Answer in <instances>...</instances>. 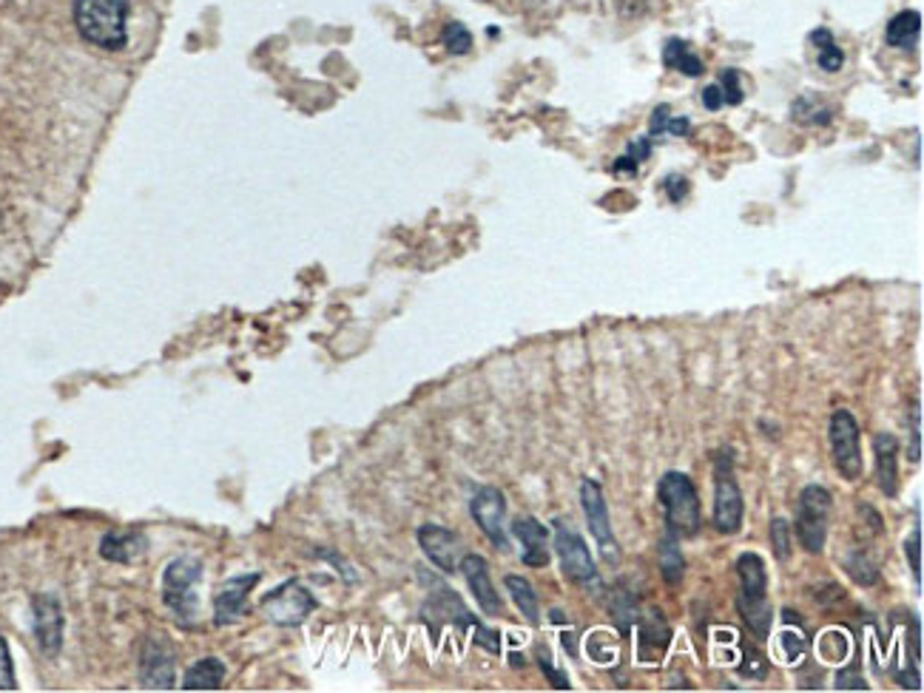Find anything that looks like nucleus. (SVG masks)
Masks as SVG:
<instances>
[{
    "mask_svg": "<svg viewBox=\"0 0 924 693\" xmlns=\"http://www.w3.org/2000/svg\"><path fill=\"white\" fill-rule=\"evenodd\" d=\"M742 492L735 475V455L731 449H720L715 455V515L711 524L720 535H737L742 529Z\"/></svg>",
    "mask_w": 924,
    "mask_h": 693,
    "instance_id": "4",
    "label": "nucleus"
},
{
    "mask_svg": "<svg viewBox=\"0 0 924 693\" xmlns=\"http://www.w3.org/2000/svg\"><path fill=\"white\" fill-rule=\"evenodd\" d=\"M256 582H259V575H239L219 586L217 600H214V609H217L214 620H217V625H230V622L248 614V597Z\"/></svg>",
    "mask_w": 924,
    "mask_h": 693,
    "instance_id": "16",
    "label": "nucleus"
},
{
    "mask_svg": "<svg viewBox=\"0 0 924 693\" xmlns=\"http://www.w3.org/2000/svg\"><path fill=\"white\" fill-rule=\"evenodd\" d=\"M581 506H584L586 526H589L592 537L597 540L600 557H604L606 566L617 569L623 555H620V546H617L615 531H612V524H609V506H606L600 484H595L592 478H584V484H581Z\"/></svg>",
    "mask_w": 924,
    "mask_h": 693,
    "instance_id": "9",
    "label": "nucleus"
},
{
    "mask_svg": "<svg viewBox=\"0 0 924 693\" xmlns=\"http://www.w3.org/2000/svg\"><path fill=\"white\" fill-rule=\"evenodd\" d=\"M34 611V637H38L40 651L47 656H54L63 645V609L58 597L38 594L32 600Z\"/></svg>",
    "mask_w": 924,
    "mask_h": 693,
    "instance_id": "14",
    "label": "nucleus"
},
{
    "mask_svg": "<svg viewBox=\"0 0 924 693\" xmlns=\"http://www.w3.org/2000/svg\"><path fill=\"white\" fill-rule=\"evenodd\" d=\"M657 555H660L663 580L669 582V586H677V582L682 580V575H686V557H682L680 546H677V537L666 531V535L660 537V544H657Z\"/></svg>",
    "mask_w": 924,
    "mask_h": 693,
    "instance_id": "24",
    "label": "nucleus"
},
{
    "mask_svg": "<svg viewBox=\"0 0 924 693\" xmlns=\"http://www.w3.org/2000/svg\"><path fill=\"white\" fill-rule=\"evenodd\" d=\"M512 535L524 544V566L532 569H544L550 566V535H546L544 524H538L535 517H519L512 524Z\"/></svg>",
    "mask_w": 924,
    "mask_h": 693,
    "instance_id": "18",
    "label": "nucleus"
},
{
    "mask_svg": "<svg viewBox=\"0 0 924 693\" xmlns=\"http://www.w3.org/2000/svg\"><path fill=\"white\" fill-rule=\"evenodd\" d=\"M663 190H666V197H669L671 203H682V197L689 194V179L671 174V177H666V183H663Z\"/></svg>",
    "mask_w": 924,
    "mask_h": 693,
    "instance_id": "37",
    "label": "nucleus"
},
{
    "mask_svg": "<svg viewBox=\"0 0 924 693\" xmlns=\"http://www.w3.org/2000/svg\"><path fill=\"white\" fill-rule=\"evenodd\" d=\"M669 114H671L669 105H657L655 114H651V123H649V137L666 134V125H669V120H671Z\"/></svg>",
    "mask_w": 924,
    "mask_h": 693,
    "instance_id": "40",
    "label": "nucleus"
},
{
    "mask_svg": "<svg viewBox=\"0 0 924 693\" xmlns=\"http://www.w3.org/2000/svg\"><path fill=\"white\" fill-rule=\"evenodd\" d=\"M504 586H506V591H510L512 602H515V609L526 617V622L538 625L541 609H538V597H535V591H532V582L519 575H506Z\"/></svg>",
    "mask_w": 924,
    "mask_h": 693,
    "instance_id": "25",
    "label": "nucleus"
},
{
    "mask_svg": "<svg viewBox=\"0 0 924 693\" xmlns=\"http://www.w3.org/2000/svg\"><path fill=\"white\" fill-rule=\"evenodd\" d=\"M535 660H538L541 671H544L546 680L552 682V687H557V691H569L572 685H569V680H566V674H564V671H557L555 662H552L550 645L538 642V645H535Z\"/></svg>",
    "mask_w": 924,
    "mask_h": 693,
    "instance_id": "29",
    "label": "nucleus"
},
{
    "mask_svg": "<svg viewBox=\"0 0 924 693\" xmlns=\"http://www.w3.org/2000/svg\"><path fill=\"white\" fill-rule=\"evenodd\" d=\"M472 520L479 524V529L484 531L486 540L499 551H510V537H506L504 520H506V497L504 492L495 489V486H481L470 500Z\"/></svg>",
    "mask_w": 924,
    "mask_h": 693,
    "instance_id": "12",
    "label": "nucleus"
},
{
    "mask_svg": "<svg viewBox=\"0 0 924 693\" xmlns=\"http://www.w3.org/2000/svg\"><path fill=\"white\" fill-rule=\"evenodd\" d=\"M441 40H444V46L450 54H466L472 49V34L464 23H446Z\"/></svg>",
    "mask_w": 924,
    "mask_h": 693,
    "instance_id": "30",
    "label": "nucleus"
},
{
    "mask_svg": "<svg viewBox=\"0 0 924 693\" xmlns=\"http://www.w3.org/2000/svg\"><path fill=\"white\" fill-rule=\"evenodd\" d=\"M663 63H666V69H675V72L686 74V77H700V74L706 72L702 60L697 58L689 43L680 38H671L669 43L663 46Z\"/></svg>",
    "mask_w": 924,
    "mask_h": 693,
    "instance_id": "23",
    "label": "nucleus"
},
{
    "mask_svg": "<svg viewBox=\"0 0 924 693\" xmlns=\"http://www.w3.org/2000/svg\"><path fill=\"white\" fill-rule=\"evenodd\" d=\"M148 549V537L143 531H109L100 540V555L112 562H134Z\"/></svg>",
    "mask_w": 924,
    "mask_h": 693,
    "instance_id": "20",
    "label": "nucleus"
},
{
    "mask_svg": "<svg viewBox=\"0 0 924 693\" xmlns=\"http://www.w3.org/2000/svg\"><path fill=\"white\" fill-rule=\"evenodd\" d=\"M555 551L561 557V569H564L566 580L586 589L589 594L604 591V580H600L595 562H592L589 546L584 544V537L577 535L575 526H569L566 520H555Z\"/></svg>",
    "mask_w": 924,
    "mask_h": 693,
    "instance_id": "6",
    "label": "nucleus"
},
{
    "mask_svg": "<svg viewBox=\"0 0 924 693\" xmlns=\"http://www.w3.org/2000/svg\"><path fill=\"white\" fill-rule=\"evenodd\" d=\"M720 92H722V100H726V105H740L742 100H746V92H742V85H740V72H737V69H726V72H722Z\"/></svg>",
    "mask_w": 924,
    "mask_h": 693,
    "instance_id": "32",
    "label": "nucleus"
},
{
    "mask_svg": "<svg viewBox=\"0 0 924 693\" xmlns=\"http://www.w3.org/2000/svg\"><path fill=\"white\" fill-rule=\"evenodd\" d=\"M626 157L632 159L635 165H643L646 159L651 157V137H640V139H632L629 148H626Z\"/></svg>",
    "mask_w": 924,
    "mask_h": 693,
    "instance_id": "38",
    "label": "nucleus"
},
{
    "mask_svg": "<svg viewBox=\"0 0 924 693\" xmlns=\"http://www.w3.org/2000/svg\"><path fill=\"white\" fill-rule=\"evenodd\" d=\"M782 648H786V662H797L802 654H805V637L791 634V631H782L780 637Z\"/></svg>",
    "mask_w": 924,
    "mask_h": 693,
    "instance_id": "35",
    "label": "nucleus"
},
{
    "mask_svg": "<svg viewBox=\"0 0 924 693\" xmlns=\"http://www.w3.org/2000/svg\"><path fill=\"white\" fill-rule=\"evenodd\" d=\"M771 549L780 562L791 560V524H788L786 517H773L771 520Z\"/></svg>",
    "mask_w": 924,
    "mask_h": 693,
    "instance_id": "27",
    "label": "nucleus"
},
{
    "mask_svg": "<svg viewBox=\"0 0 924 693\" xmlns=\"http://www.w3.org/2000/svg\"><path fill=\"white\" fill-rule=\"evenodd\" d=\"M845 571L853 577V580L859 582V586H873V582H879L876 566H873V562L867 560L862 551H853V555H848Z\"/></svg>",
    "mask_w": 924,
    "mask_h": 693,
    "instance_id": "28",
    "label": "nucleus"
},
{
    "mask_svg": "<svg viewBox=\"0 0 924 693\" xmlns=\"http://www.w3.org/2000/svg\"><path fill=\"white\" fill-rule=\"evenodd\" d=\"M873 464H876V484L882 495H899V441L891 432L873 435Z\"/></svg>",
    "mask_w": 924,
    "mask_h": 693,
    "instance_id": "17",
    "label": "nucleus"
},
{
    "mask_svg": "<svg viewBox=\"0 0 924 693\" xmlns=\"http://www.w3.org/2000/svg\"><path fill=\"white\" fill-rule=\"evenodd\" d=\"M18 687V676H14L12 654H9L7 640L0 637V691H14Z\"/></svg>",
    "mask_w": 924,
    "mask_h": 693,
    "instance_id": "34",
    "label": "nucleus"
},
{
    "mask_svg": "<svg viewBox=\"0 0 924 693\" xmlns=\"http://www.w3.org/2000/svg\"><path fill=\"white\" fill-rule=\"evenodd\" d=\"M702 105H706L708 112H720L722 105H726V100H722V92H720V85H706V89H702Z\"/></svg>",
    "mask_w": 924,
    "mask_h": 693,
    "instance_id": "41",
    "label": "nucleus"
},
{
    "mask_svg": "<svg viewBox=\"0 0 924 693\" xmlns=\"http://www.w3.org/2000/svg\"><path fill=\"white\" fill-rule=\"evenodd\" d=\"M657 500L663 506L666 531L680 537H695L702 526L700 495L686 472H666L657 484Z\"/></svg>",
    "mask_w": 924,
    "mask_h": 693,
    "instance_id": "3",
    "label": "nucleus"
},
{
    "mask_svg": "<svg viewBox=\"0 0 924 693\" xmlns=\"http://www.w3.org/2000/svg\"><path fill=\"white\" fill-rule=\"evenodd\" d=\"M419 546L427 555V560L433 562L435 569H441L444 575H453L461 566V537L455 535L453 529H444V526L424 524L419 529Z\"/></svg>",
    "mask_w": 924,
    "mask_h": 693,
    "instance_id": "13",
    "label": "nucleus"
},
{
    "mask_svg": "<svg viewBox=\"0 0 924 693\" xmlns=\"http://www.w3.org/2000/svg\"><path fill=\"white\" fill-rule=\"evenodd\" d=\"M742 676H751V680H766L768 674V660L757 651V648H746V662L740 665Z\"/></svg>",
    "mask_w": 924,
    "mask_h": 693,
    "instance_id": "33",
    "label": "nucleus"
},
{
    "mask_svg": "<svg viewBox=\"0 0 924 693\" xmlns=\"http://www.w3.org/2000/svg\"><path fill=\"white\" fill-rule=\"evenodd\" d=\"M589 654L595 662H612L617 656V645L615 642H609V648L604 645V634L597 631L595 637H589Z\"/></svg>",
    "mask_w": 924,
    "mask_h": 693,
    "instance_id": "36",
    "label": "nucleus"
},
{
    "mask_svg": "<svg viewBox=\"0 0 924 693\" xmlns=\"http://www.w3.org/2000/svg\"><path fill=\"white\" fill-rule=\"evenodd\" d=\"M737 575H740V594H737V611L742 622L751 628L757 640H768L771 634L773 611L768 602V571L766 562L754 551L737 557Z\"/></svg>",
    "mask_w": 924,
    "mask_h": 693,
    "instance_id": "2",
    "label": "nucleus"
},
{
    "mask_svg": "<svg viewBox=\"0 0 924 693\" xmlns=\"http://www.w3.org/2000/svg\"><path fill=\"white\" fill-rule=\"evenodd\" d=\"M225 682V665L217 656H205L183 676V691H217Z\"/></svg>",
    "mask_w": 924,
    "mask_h": 693,
    "instance_id": "21",
    "label": "nucleus"
},
{
    "mask_svg": "<svg viewBox=\"0 0 924 693\" xmlns=\"http://www.w3.org/2000/svg\"><path fill=\"white\" fill-rule=\"evenodd\" d=\"M907 560H911V571H913V580H916V589H922V517H916L913 537L907 540Z\"/></svg>",
    "mask_w": 924,
    "mask_h": 693,
    "instance_id": "31",
    "label": "nucleus"
},
{
    "mask_svg": "<svg viewBox=\"0 0 924 693\" xmlns=\"http://www.w3.org/2000/svg\"><path fill=\"white\" fill-rule=\"evenodd\" d=\"M918 34H922V14L911 12V9H907V12H899L885 29L887 46L905 49V52L916 46Z\"/></svg>",
    "mask_w": 924,
    "mask_h": 693,
    "instance_id": "22",
    "label": "nucleus"
},
{
    "mask_svg": "<svg viewBox=\"0 0 924 693\" xmlns=\"http://www.w3.org/2000/svg\"><path fill=\"white\" fill-rule=\"evenodd\" d=\"M689 132H691L689 117L669 120V125H666V134H671V137H686V134H689Z\"/></svg>",
    "mask_w": 924,
    "mask_h": 693,
    "instance_id": "42",
    "label": "nucleus"
},
{
    "mask_svg": "<svg viewBox=\"0 0 924 693\" xmlns=\"http://www.w3.org/2000/svg\"><path fill=\"white\" fill-rule=\"evenodd\" d=\"M203 580V562L194 557H177L168 562L163 575V602L165 609L174 611L179 622L188 625L199 611L197 602V582Z\"/></svg>",
    "mask_w": 924,
    "mask_h": 693,
    "instance_id": "5",
    "label": "nucleus"
},
{
    "mask_svg": "<svg viewBox=\"0 0 924 693\" xmlns=\"http://www.w3.org/2000/svg\"><path fill=\"white\" fill-rule=\"evenodd\" d=\"M907 458H911L913 464H918V458H922V410H918V401L913 404V446Z\"/></svg>",
    "mask_w": 924,
    "mask_h": 693,
    "instance_id": "39",
    "label": "nucleus"
},
{
    "mask_svg": "<svg viewBox=\"0 0 924 693\" xmlns=\"http://www.w3.org/2000/svg\"><path fill=\"white\" fill-rule=\"evenodd\" d=\"M811 43L813 49H817V63H820L822 72L836 74L845 69V52L836 46L831 29H817V32H811Z\"/></svg>",
    "mask_w": 924,
    "mask_h": 693,
    "instance_id": "26",
    "label": "nucleus"
},
{
    "mask_svg": "<svg viewBox=\"0 0 924 693\" xmlns=\"http://www.w3.org/2000/svg\"><path fill=\"white\" fill-rule=\"evenodd\" d=\"M74 27L80 38L105 52L129 43V0H74Z\"/></svg>",
    "mask_w": 924,
    "mask_h": 693,
    "instance_id": "1",
    "label": "nucleus"
},
{
    "mask_svg": "<svg viewBox=\"0 0 924 693\" xmlns=\"http://www.w3.org/2000/svg\"><path fill=\"white\" fill-rule=\"evenodd\" d=\"M828 438H831V455L833 466L845 480L862 478V432H859L856 418L851 410H836L831 415V426H828Z\"/></svg>",
    "mask_w": 924,
    "mask_h": 693,
    "instance_id": "8",
    "label": "nucleus"
},
{
    "mask_svg": "<svg viewBox=\"0 0 924 693\" xmlns=\"http://www.w3.org/2000/svg\"><path fill=\"white\" fill-rule=\"evenodd\" d=\"M140 680L145 687H157V691H168L177 682V654L163 634L145 637L140 651Z\"/></svg>",
    "mask_w": 924,
    "mask_h": 693,
    "instance_id": "11",
    "label": "nucleus"
},
{
    "mask_svg": "<svg viewBox=\"0 0 924 693\" xmlns=\"http://www.w3.org/2000/svg\"><path fill=\"white\" fill-rule=\"evenodd\" d=\"M671 642L669 622L663 620L660 611L643 614L640 628H637V654L643 662H657Z\"/></svg>",
    "mask_w": 924,
    "mask_h": 693,
    "instance_id": "19",
    "label": "nucleus"
},
{
    "mask_svg": "<svg viewBox=\"0 0 924 693\" xmlns=\"http://www.w3.org/2000/svg\"><path fill=\"white\" fill-rule=\"evenodd\" d=\"M459 569L464 571V580H466V586H470L475 602H479V609L490 617L504 614V602H501V594L495 591V586H492L490 566H486L484 557L464 555L461 557Z\"/></svg>",
    "mask_w": 924,
    "mask_h": 693,
    "instance_id": "15",
    "label": "nucleus"
},
{
    "mask_svg": "<svg viewBox=\"0 0 924 693\" xmlns=\"http://www.w3.org/2000/svg\"><path fill=\"white\" fill-rule=\"evenodd\" d=\"M833 497L825 486L811 484L800 492L797 500V537L808 555H820L825 549L828 520H831Z\"/></svg>",
    "mask_w": 924,
    "mask_h": 693,
    "instance_id": "7",
    "label": "nucleus"
},
{
    "mask_svg": "<svg viewBox=\"0 0 924 693\" xmlns=\"http://www.w3.org/2000/svg\"><path fill=\"white\" fill-rule=\"evenodd\" d=\"M316 609V597L305 589L299 580L283 582L279 589H274L270 594L263 597V611L268 614V620L274 625L283 628H296L302 625Z\"/></svg>",
    "mask_w": 924,
    "mask_h": 693,
    "instance_id": "10",
    "label": "nucleus"
}]
</instances>
